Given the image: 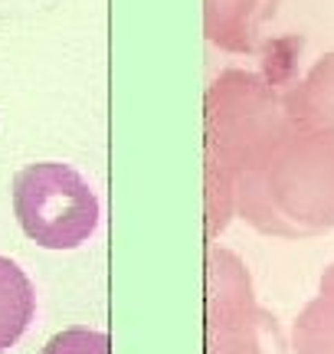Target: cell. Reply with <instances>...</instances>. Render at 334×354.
<instances>
[{"label":"cell","instance_id":"obj_1","mask_svg":"<svg viewBox=\"0 0 334 354\" xmlns=\"http://www.w3.org/2000/svg\"><path fill=\"white\" fill-rule=\"evenodd\" d=\"M13 214L33 243L76 250L99 227V197L69 165L39 161L13 177Z\"/></svg>","mask_w":334,"mask_h":354},{"label":"cell","instance_id":"obj_2","mask_svg":"<svg viewBox=\"0 0 334 354\" xmlns=\"http://www.w3.org/2000/svg\"><path fill=\"white\" fill-rule=\"evenodd\" d=\"M37 315V292L20 266L0 256V354L13 348Z\"/></svg>","mask_w":334,"mask_h":354},{"label":"cell","instance_id":"obj_3","mask_svg":"<svg viewBox=\"0 0 334 354\" xmlns=\"http://www.w3.org/2000/svg\"><path fill=\"white\" fill-rule=\"evenodd\" d=\"M39 354H112V342L105 331L66 328L59 335H52Z\"/></svg>","mask_w":334,"mask_h":354}]
</instances>
